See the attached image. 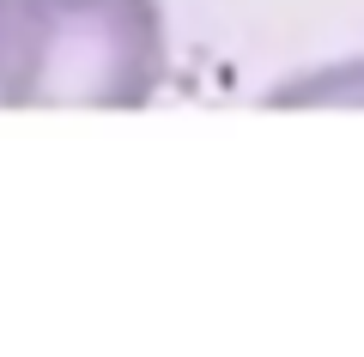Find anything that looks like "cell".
<instances>
[{
    "mask_svg": "<svg viewBox=\"0 0 364 357\" xmlns=\"http://www.w3.org/2000/svg\"><path fill=\"white\" fill-rule=\"evenodd\" d=\"M0 37H6V0H0Z\"/></svg>",
    "mask_w": 364,
    "mask_h": 357,
    "instance_id": "obj_2",
    "label": "cell"
},
{
    "mask_svg": "<svg viewBox=\"0 0 364 357\" xmlns=\"http://www.w3.org/2000/svg\"><path fill=\"white\" fill-rule=\"evenodd\" d=\"M164 79L158 0H6L0 103L134 109Z\"/></svg>",
    "mask_w": 364,
    "mask_h": 357,
    "instance_id": "obj_1",
    "label": "cell"
}]
</instances>
